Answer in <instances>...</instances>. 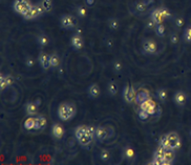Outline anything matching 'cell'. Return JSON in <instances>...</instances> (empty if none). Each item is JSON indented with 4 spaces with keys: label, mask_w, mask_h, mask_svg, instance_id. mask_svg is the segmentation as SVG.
Segmentation results:
<instances>
[{
    "label": "cell",
    "mask_w": 191,
    "mask_h": 165,
    "mask_svg": "<svg viewBox=\"0 0 191 165\" xmlns=\"http://www.w3.org/2000/svg\"><path fill=\"white\" fill-rule=\"evenodd\" d=\"M13 82H14V79H13L12 76L1 75V77H0V88H1V90L8 88L10 85L13 84Z\"/></svg>",
    "instance_id": "cell-19"
},
{
    "label": "cell",
    "mask_w": 191,
    "mask_h": 165,
    "mask_svg": "<svg viewBox=\"0 0 191 165\" xmlns=\"http://www.w3.org/2000/svg\"><path fill=\"white\" fill-rule=\"evenodd\" d=\"M112 68L116 73H120L121 70H123V65L119 60H115L112 62Z\"/></svg>",
    "instance_id": "cell-37"
},
{
    "label": "cell",
    "mask_w": 191,
    "mask_h": 165,
    "mask_svg": "<svg viewBox=\"0 0 191 165\" xmlns=\"http://www.w3.org/2000/svg\"><path fill=\"white\" fill-rule=\"evenodd\" d=\"M142 52L145 55H154L158 50V44L154 39H145L142 42Z\"/></svg>",
    "instance_id": "cell-5"
},
{
    "label": "cell",
    "mask_w": 191,
    "mask_h": 165,
    "mask_svg": "<svg viewBox=\"0 0 191 165\" xmlns=\"http://www.w3.org/2000/svg\"><path fill=\"white\" fill-rule=\"evenodd\" d=\"M35 102H36V104H37L38 106H39V105L41 104V99H37V100H36Z\"/></svg>",
    "instance_id": "cell-45"
},
{
    "label": "cell",
    "mask_w": 191,
    "mask_h": 165,
    "mask_svg": "<svg viewBox=\"0 0 191 165\" xmlns=\"http://www.w3.org/2000/svg\"><path fill=\"white\" fill-rule=\"evenodd\" d=\"M163 151H164V158H165V164L172 163V161L174 160V149H172V148H166V149H163Z\"/></svg>",
    "instance_id": "cell-22"
},
{
    "label": "cell",
    "mask_w": 191,
    "mask_h": 165,
    "mask_svg": "<svg viewBox=\"0 0 191 165\" xmlns=\"http://www.w3.org/2000/svg\"><path fill=\"white\" fill-rule=\"evenodd\" d=\"M156 95H158V100L161 102H165L167 100V98H168V94H167V90L165 88H158L156 90Z\"/></svg>",
    "instance_id": "cell-27"
},
{
    "label": "cell",
    "mask_w": 191,
    "mask_h": 165,
    "mask_svg": "<svg viewBox=\"0 0 191 165\" xmlns=\"http://www.w3.org/2000/svg\"><path fill=\"white\" fill-rule=\"evenodd\" d=\"M151 164H156V165H164L165 164V158H164V151L162 148H158L156 150L154 154V159Z\"/></svg>",
    "instance_id": "cell-17"
},
{
    "label": "cell",
    "mask_w": 191,
    "mask_h": 165,
    "mask_svg": "<svg viewBox=\"0 0 191 165\" xmlns=\"http://www.w3.org/2000/svg\"><path fill=\"white\" fill-rule=\"evenodd\" d=\"M71 48L76 50H82V48H83V45H84L82 36H81L80 34H76V35H74L71 39Z\"/></svg>",
    "instance_id": "cell-13"
},
{
    "label": "cell",
    "mask_w": 191,
    "mask_h": 165,
    "mask_svg": "<svg viewBox=\"0 0 191 165\" xmlns=\"http://www.w3.org/2000/svg\"><path fill=\"white\" fill-rule=\"evenodd\" d=\"M134 10H136V12L138 13V14H142V13L145 12L147 9H148V5L146 4L145 1H143V0H138L136 3H134Z\"/></svg>",
    "instance_id": "cell-23"
},
{
    "label": "cell",
    "mask_w": 191,
    "mask_h": 165,
    "mask_svg": "<svg viewBox=\"0 0 191 165\" xmlns=\"http://www.w3.org/2000/svg\"><path fill=\"white\" fill-rule=\"evenodd\" d=\"M173 101L178 106H184V105L186 104V101H187V96L186 94L182 92V90H179V92H176L173 96Z\"/></svg>",
    "instance_id": "cell-16"
},
{
    "label": "cell",
    "mask_w": 191,
    "mask_h": 165,
    "mask_svg": "<svg viewBox=\"0 0 191 165\" xmlns=\"http://www.w3.org/2000/svg\"><path fill=\"white\" fill-rule=\"evenodd\" d=\"M107 23H108V26H109V28H110L111 31H117L119 28H120V22H119L118 19L115 17L110 18V19L108 20Z\"/></svg>",
    "instance_id": "cell-28"
},
{
    "label": "cell",
    "mask_w": 191,
    "mask_h": 165,
    "mask_svg": "<svg viewBox=\"0 0 191 165\" xmlns=\"http://www.w3.org/2000/svg\"><path fill=\"white\" fill-rule=\"evenodd\" d=\"M95 140L99 141V142H105V141L108 140L106 126L99 125V126L95 127Z\"/></svg>",
    "instance_id": "cell-11"
},
{
    "label": "cell",
    "mask_w": 191,
    "mask_h": 165,
    "mask_svg": "<svg viewBox=\"0 0 191 165\" xmlns=\"http://www.w3.org/2000/svg\"><path fill=\"white\" fill-rule=\"evenodd\" d=\"M190 136H191V129H190Z\"/></svg>",
    "instance_id": "cell-46"
},
{
    "label": "cell",
    "mask_w": 191,
    "mask_h": 165,
    "mask_svg": "<svg viewBox=\"0 0 191 165\" xmlns=\"http://www.w3.org/2000/svg\"><path fill=\"white\" fill-rule=\"evenodd\" d=\"M87 93H88V96L91 99H98L101 95V88L97 83H93V84H91L88 86Z\"/></svg>",
    "instance_id": "cell-15"
},
{
    "label": "cell",
    "mask_w": 191,
    "mask_h": 165,
    "mask_svg": "<svg viewBox=\"0 0 191 165\" xmlns=\"http://www.w3.org/2000/svg\"><path fill=\"white\" fill-rule=\"evenodd\" d=\"M32 6H33V4L30 0H15L14 4H13V8H14L15 12L22 16H24L32 9Z\"/></svg>",
    "instance_id": "cell-3"
},
{
    "label": "cell",
    "mask_w": 191,
    "mask_h": 165,
    "mask_svg": "<svg viewBox=\"0 0 191 165\" xmlns=\"http://www.w3.org/2000/svg\"><path fill=\"white\" fill-rule=\"evenodd\" d=\"M34 64H35V61H34L33 58H30V57L26 58V65H28V66H30V68H33Z\"/></svg>",
    "instance_id": "cell-41"
},
{
    "label": "cell",
    "mask_w": 191,
    "mask_h": 165,
    "mask_svg": "<svg viewBox=\"0 0 191 165\" xmlns=\"http://www.w3.org/2000/svg\"><path fill=\"white\" fill-rule=\"evenodd\" d=\"M38 61H39V64L41 65V68L44 70H50V55H47L46 53L42 52L38 57Z\"/></svg>",
    "instance_id": "cell-14"
},
{
    "label": "cell",
    "mask_w": 191,
    "mask_h": 165,
    "mask_svg": "<svg viewBox=\"0 0 191 165\" xmlns=\"http://www.w3.org/2000/svg\"><path fill=\"white\" fill-rule=\"evenodd\" d=\"M35 124H36V118L30 117L23 123V126L26 130H33L35 129Z\"/></svg>",
    "instance_id": "cell-26"
},
{
    "label": "cell",
    "mask_w": 191,
    "mask_h": 165,
    "mask_svg": "<svg viewBox=\"0 0 191 165\" xmlns=\"http://www.w3.org/2000/svg\"><path fill=\"white\" fill-rule=\"evenodd\" d=\"M38 107L39 106L36 104L35 101H30V102H28L25 104V113H26L28 116H30V117H34V116L37 115Z\"/></svg>",
    "instance_id": "cell-18"
},
{
    "label": "cell",
    "mask_w": 191,
    "mask_h": 165,
    "mask_svg": "<svg viewBox=\"0 0 191 165\" xmlns=\"http://www.w3.org/2000/svg\"><path fill=\"white\" fill-rule=\"evenodd\" d=\"M166 138H167L169 148L178 149V148L181 147V138H180V136L176 133H174V132L168 133L166 135Z\"/></svg>",
    "instance_id": "cell-8"
},
{
    "label": "cell",
    "mask_w": 191,
    "mask_h": 165,
    "mask_svg": "<svg viewBox=\"0 0 191 165\" xmlns=\"http://www.w3.org/2000/svg\"><path fill=\"white\" fill-rule=\"evenodd\" d=\"M170 16V13L168 12V10L165 8H158L156 10H154V12L150 14V18L156 24L163 23V21L166 19L167 17Z\"/></svg>",
    "instance_id": "cell-4"
},
{
    "label": "cell",
    "mask_w": 191,
    "mask_h": 165,
    "mask_svg": "<svg viewBox=\"0 0 191 165\" xmlns=\"http://www.w3.org/2000/svg\"><path fill=\"white\" fill-rule=\"evenodd\" d=\"M118 90L119 87L116 82H110L108 84V93H109L110 96H116L118 94Z\"/></svg>",
    "instance_id": "cell-32"
},
{
    "label": "cell",
    "mask_w": 191,
    "mask_h": 165,
    "mask_svg": "<svg viewBox=\"0 0 191 165\" xmlns=\"http://www.w3.org/2000/svg\"><path fill=\"white\" fill-rule=\"evenodd\" d=\"M136 90L131 85H126L123 90V98L127 103H132L136 99Z\"/></svg>",
    "instance_id": "cell-10"
},
{
    "label": "cell",
    "mask_w": 191,
    "mask_h": 165,
    "mask_svg": "<svg viewBox=\"0 0 191 165\" xmlns=\"http://www.w3.org/2000/svg\"><path fill=\"white\" fill-rule=\"evenodd\" d=\"M156 26V23L154 22L151 18H149V19H147V20L145 21V28L148 31H151V30H154Z\"/></svg>",
    "instance_id": "cell-35"
},
{
    "label": "cell",
    "mask_w": 191,
    "mask_h": 165,
    "mask_svg": "<svg viewBox=\"0 0 191 165\" xmlns=\"http://www.w3.org/2000/svg\"><path fill=\"white\" fill-rule=\"evenodd\" d=\"M85 3L87 6H93L95 4V0H85Z\"/></svg>",
    "instance_id": "cell-43"
},
{
    "label": "cell",
    "mask_w": 191,
    "mask_h": 165,
    "mask_svg": "<svg viewBox=\"0 0 191 165\" xmlns=\"http://www.w3.org/2000/svg\"><path fill=\"white\" fill-rule=\"evenodd\" d=\"M154 31H156V34L158 36V37H164V36H165V32H166V30H165V26L163 25V23L156 24Z\"/></svg>",
    "instance_id": "cell-33"
},
{
    "label": "cell",
    "mask_w": 191,
    "mask_h": 165,
    "mask_svg": "<svg viewBox=\"0 0 191 165\" xmlns=\"http://www.w3.org/2000/svg\"><path fill=\"white\" fill-rule=\"evenodd\" d=\"M137 113H138L139 119H140L141 121H147L149 119V117H150V115H149L147 112H145L144 110H142V108H140Z\"/></svg>",
    "instance_id": "cell-34"
},
{
    "label": "cell",
    "mask_w": 191,
    "mask_h": 165,
    "mask_svg": "<svg viewBox=\"0 0 191 165\" xmlns=\"http://www.w3.org/2000/svg\"><path fill=\"white\" fill-rule=\"evenodd\" d=\"M77 14H78L79 17L84 18L86 15H87V10H86L85 6L81 5V6H78V8H77Z\"/></svg>",
    "instance_id": "cell-36"
},
{
    "label": "cell",
    "mask_w": 191,
    "mask_h": 165,
    "mask_svg": "<svg viewBox=\"0 0 191 165\" xmlns=\"http://www.w3.org/2000/svg\"><path fill=\"white\" fill-rule=\"evenodd\" d=\"M40 4L42 5V8L46 12H50L53 9V0H41Z\"/></svg>",
    "instance_id": "cell-31"
},
{
    "label": "cell",
    "mask_w": 191,
    "mask_h": 165,
    "mask_svg": "<svg viewBox=\"0 0 191 165\" xmlns=\"http://www.w3.org/2000/svg\"><path fill=\"white\" fill-rule=\"evenodd\" d=\"M169 40L172 44H178L180 41V38H179V35L178 34H171L170 37H169Z\"/></svg>",
    "instance_id": "cell-38"
},
{
    "label": "cell",
    "mask_w": 191,
    "mask_h": 165,
    "mask_svg": "<svg viewBox=\"0 0 191 165\" xmlns=\"http://www.w3.org/2000/svg\"><path fill=\"white\" fill-rule=\"evenodd\" d=\"M58 117L61 121H71L77 115V106L74 102L65 101L58 106Z\"/></svg>",
    "instance_id": "cell-2"
},
{
    "label": "cell",
    "mask_w": 191,
    "mask_h": 165,
    "mask_svg": "<svg viewBox=\"0 0 191 165\" xmlns=\"http://www.w3.org/2000/svg\"><path fill=\"white\" fill-rule=\"evenodd\" d=\"M107 45H108V46H109V48H110V46H112V45H113V41L111 40V39H108V41H107Z\"/></svg>",
    "instance_id": "cell-44"
},
{
    "label": "cell",
    "mask_w": 191,
    "mask_h": 165,
    "mask_svg": "<svg viewBox=\"0 0 191 165\" xmlns=\"http://www.w3.org/2000/svg\"><path fill=\"white\" fill-rule=\"evenodd\" d=\"M185 38H186L187 41L191 42V28L186 30V32H185Z\"/></svg>",
    "instance_id": "cell-42"
},
{
    "label": "cell",
    "mask_w": 191,
    "mask_h": 165,
    "mask_svg": "<svg viewBox=\"0 0 191 165\" xmlns=\"http://www.w3.org/2000/svg\"><path fill=\"white\" fill-rule=\"evenodd\" d=\"M37 41L41 46H46V45L50 43V39H48V37L45 34H40V35H38Z\"/></svg>",
    "instance_id": "cell-29"
},
{
    "label": "cell",
    "mask_w": 191,
    "mask_h": 165,
    "mask_svg": "<svg viewBox=\"0 0 191 165\" xmlns=\"http://www.w3.org/2000/svg\"><path fill=\"white\" fill-rule=\"evenodd\" d=\"M50 68H57L60 65V57L57 53H53L50 55Z\"/></svg>",
    "instance_id": "cell-25"
},
{
    "label": "cell",
    "mask_w": 191,
    "mask_h": 165,
    "mask_svg": "<svg viewBox=\"0 0 191 165\" xmlns=\"http://www.w3.org/2000/svg\"><path fill=\"white\" fill-rule=\"evenodd\" d=\"M106 129H107L108 140H109V139H111V138L115 137L116 133H115V129H113V127H111V126H106Z\"/></svg>",
    "instance_id": "cell-39"
},
{
    "label": "cell",
    "mask_w": 191,
    "mask_h": 165,
    "mask_svg": "<svg viewBox=\"0 0 191 165\" xmlns=\"http://www.w3.org/2000/svg\"><path fill=\"white\" fill-rule=\"evenodd\" d=\"M64 135H65V129H64L62 125L59 124V123L53 124V126H52V136L55 139L60 140V139H62L64 137Z\"/></svg>",
    "instance_id": "cell-12"
},
{
    "label": "cell",
    "mask_w": 191,
    "mask_h": 165,
    "mask_svg": "<svg viewBox=\"0 0 191 165\" xmlns=\"http://www.w3.org/2000/svg\"><path fill=\"white\" fill-rule=\"evenodd\" d=\"M47 121L46 118L43 115H39L36 117V124H35V129L36 130H42L46 127Z\"/></svg>",
    "instance_id": "cell-21"
},
{
    "label": "cell",
    "mask_w": 191,
    "mask_h": 165,
    "mask_svg": "<svg viewBox=\"0 0 191 165\" xmlns=\"http://www.w3.org/2000/svg\"><path fill=\"white\" fill-rule=\"evenodd\" d=\"M110 158H111V154L108 149H102L100 151V159L103 162H108V161L110 160Z\"/></svg>",
    "instance_id": "cell-30"
},
{
    "label": "cell",
    "mask_w": 191,
    "mask_h": 165,
    "mask_svg": "<svg viewBox=\"0 0 191 165\" xmlns=\"http://www.w3.org/2000/svg\"><path fill=\"white\" fill-rule=\"evenodd\" d=\"M158 106L156 105V103L154 102L151 98H149L148 100L144 101L143 103L140 104V108H142V110H144L145 112H147L150 116L156 115V110H158Z\"/></svg>",
    "instance_id": "cell-9"
},
{
    "label": "cell",
    "mask_w": 191,
    "mask_h": 165,
    "mask_svg": "<svg viewBox=\"0 0 191 165\" xmlns=\"http://www.w3.org/2000/svg\"><path fill=\"white\" fill-rule=\"evenodd\" d=\"M149 98H150V95H149L148 92H147V90H140L139 93H137L134 102H136L137 104L140 105L141 103H143L144 101L148 100Z\"/></svg>",
    "instance_id": "cell-20"
},
{
    "label": "cell",
    "mask_w": 191,
    "mask_h": 165,
    "mask_svg": "<svg viewBox=\"0 0 191 165\" xmlns=\"http://www.w3.org/2000/svg\"><path fill=\"white\" fill-rule=\"evenodd\" d=\"M60 24L65 30H73L78 26V20L71 15H63L60 18Z\"/></svg>",
    "instance_id": "cell-6"
},
{
    "label": "cell",
    "mask_w": 191,
    "mask_h": 165,
    "mask_svg": "<svg viewBox=\"0 0 191 165\" xmlns=\"http://www.w3.org/2000/svg\"><path fill=\"white\" fill-rule=\"evenodd\" d=\"M75 137L82 147H87L95 139V127L91 125H79L75 129Z\"/></svg>",
    "instance_id": "cell-1"
},
{
    "label": "cell",
    "mask_w": 191,
    "mask_h": 165,
    "mask_svg": "<svg viewBox=\"0 0 191 165\" xmlns=\"http://www.w3.org/2000/svg\"><path fill=\"white\" fill-rule=\"evenodd\" d=\"M123 156H124V159H126V160H133L134 157H136L134 149L131 146H126L123 150Z\"/></svg>",
    "instance_id": "cell-24"
},
{
    "label": "cell",
    "mask_w": 191,
    "mask_h": 165,
    "mask_svg": "<svg viewBox=\"0 0 191 165\" xmlns=\"http://www.w3.org/2000/svg\"><path fill=\"white\" fill-rule=\"evenodd\" d=\"M174 23H175V26H178V28H182V26H184L185 20H184V18L178 17V18H175V20H174Z\"/></svg>",
    "instance_id": "cell-40"
},
{
    "label": "cell",
    "mask_w": 191,
    "mask_h": 165,
    "mask_svg": "<svg viewBox=\"0 0 191 165\" xmlns=\"http://www.w3.org/2000/svg\"><path fill=\"white\" fill-rule=\"evenodd\" d=\"M43 13H45V11H44V9L42 8V5L39 2L38 4L33 5L32 9H30L23 17H24L26 20H33V19H36V18H38L39 16H41Z\"/></svg>",
    "instance_id": "cell-7"
}]
</instances>
